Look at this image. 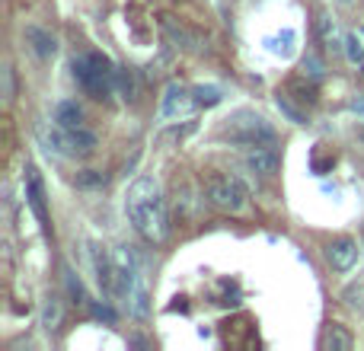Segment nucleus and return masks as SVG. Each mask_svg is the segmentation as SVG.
<instances>
[{"instance_id":"5","label":"nucleus","mask_w":364,"mask_h":351,"mask_svg":"<svg viewBox=\"0 0 364 351\" xmlns=\"http://www.w3.org/2000/svg\"><path fill=\"white\" fill-rule=\"evenodd\" d=\"M192 105H195L192 90H185L182 83H169L167 90H163V103H160V119L176 121V119H182V115H189Z\"/></svg>"},{"instance_id":"18","label":"nucleus","mask_w":364,"mask_h":351,"mask_svg":"<svg viewBox=\"0 0 364 351\" xmlns=\"http://www.w3.org/2000/svg\"><path fill=\"white\" fill-rule=\"evenodd\" d=\"M192 96H195V105H205V109H211V105H218L220 99H224V93H220L218 87H211V83H202V87H195V90H192Z\"/></svg>"},{"instance_id":"19","label":"nucleus","mask_w":364,"mask_h":351,"mask_svg":"<svg viewBox=\"0 0 364 351\" xmlns=\"http://www.w3.org/2000/svg\"><path fill=\"white\" fill-rule=\"evenodd\" d=\"M342 300H345V306H349V310H355V313H364V281L349 284V287L342 291Z\"/></svg>"},{"instance_id":"1","label":"nucleus","mask_w":364,"mask_h":351,"mask_svg":"<svg viewBox=\"0 0 364 351\" xmlns=\"http://www.w3.org/2000/svg\"><path fill=\"white\" fill-rule=\"evenodd\" d=\"M125 214H128L131 227H135L147 243H163L169 233V217L167 204L160 195V182L153 176H141L128 186L125 192Z\"/></svg>"},{"instance_id":"20","label":"nucleus","mask_w":364,"mask_h":351,"mask_svg":"<svg viewBox=\"0 0 364 351\" xmlns=\"http://www.w3.org/2000/svg\"><path fill=\"white\" fill-rule=\"evenodd\" d=\"M160 26H163V32H167V36L176 42V48H185V45H189V32L182 29V26H176L173 16H160Z\"/></svg>"},{"instance_id":"2","label":"nucleus","mask_w":364,"mask_h":351,"mask_svg":"<svg viewBox=\"0 0 364 351\" xmlns=\"http://www.w3.org/2000/svg\"><path fill=\"white\" fill-rule=\"evenodd\" d=\"M70 70H74V80L80 83L93 99H106L109 93L115 90V70L119 68H115L112 58L103 52H90V54L74 58Z\"/></svg>"},{"instance_id":"6","label":"nucleus","mask_w":364,"mask_h":351,"mask_svg":"<svg viewBox=\"0 0 364 351\" xmlns=\"http://www.w3.org/2000/svg\"><path fill=\"white\" fill-rule=\"evenodd\" d=\"M243 163H246L250 172H256V176H275L278 172V154L272 150V144H259V147L246 150Z\"/></svg>"},{"instance_id":"4","label":"nucleus","mask_w":364,"mask_h":351,"mask_svg":"<svg viewBox=\"0 0 364 351\" xmlns=\"http://www.w3.org/2000/svg\"><path fill=\"white\" fill-rule=\"evenodd\" d=\"M230 128L227 135L234 137V141L246 144V147H259V144H275V128L268 125L262 115L256 112H236L234 119H227Z\"/></svg>"},{"instance_id":"28","label":"nucleus","mask_w":364,"mask_h":351,"mask_svg":"<svg viewBox=\"0 0 364 351\" xmlns=\"http://www.w3.org/2000/svg\"><path fill=\"white\" fill-rule=\"evenodd\" d=\"M351 109H355V112L364 119V99H355V103H351Z\"/></svg>"},{"instance_id":"3","label":"nucleus","mask_w":364,"mask_h":351,"mask_svg":"<svg viewBox=\"0 0 364 351\" xmlns=\"http://www.w3.org/2000/svg\"><path fill=\"white\" fill-rule=\"evenodd\" d=\"M205 195L208 202L220 211H230V214H240L250 204V192L236 176H208L205 179Z\"/></svg>"},{"instance_id":"9","label":"nucleus","mask_w":364,"mask_h":351,"mask_svg":"<svg viewBox=\"0 0 364 351\" xmlns=\"http://www.w3.org/2000/svg\"><path fill=\"white\" fill-rule=\"evenodd\" d=\"M68 131V128H64ZM96 135L86 131V128H70L68 131V147H70V157H93L96 154Z\"/></svg>"},{"instance_id":"13","label":"nucleus","mask_w":364,"mask_h":351,"mask_svg":"<svg viewBox=\"0 0 364 351\" xmlns=\"http://www.w3.org/2000/svg\"><path fill=\"white\" fill-rule=\"evenodd\" d=\"M54 125L61 128H84V109L77 103H70V99H64V103L54 105Z\"/></svg>"},{"instance_id":"8","label":"nucleus","mask_w":364,"mask_h":351,"mask_svg":"<svg viewBox=\"0 0 364 351\" xmlns=\"http://www.w3.org/2000/svg\"><path fill=\"white\" fill-rule=\"evenodd\" d=\"M26 45H29L32 54L42 61H52L54 54H58V38L48 29H42V26H26Z\"/></svg>"},{"instance_id":"11","label":"nucleus","mask_w":364,"mask_h":351,"mask_svg":"<svg viewBox=\"0 0 364 351\" xmlns=\"http://www.w3.org/2000/svg\"><path fill=\"white\" fill-rule=\"evenodd\" d=\"M262 45H266V52L278 54V58H294V52H297V32L294 29H281V32H275V36H268Z\"/></svg>"},{"instance_id":"7","label":"nucleus","mask_w":364,"mask_h":351,"mask_svg":"<svg viewBox=\"0 0 364 351\" xmlns=\"http://www.w3.org/2000/svg\"><path fill=\"white\" fill-rule=\"evenodd\" d=\"M326 259H329V265H333L335 271L355 269V262H358V243H355V239H345V237L333 239V243L326 246Z\"/></svg>"},{"instance_id":"15","label":"nucleus","mask_w":364,"mask_h":351,"mask_svg":"<svg viewBox=\"0 0 364 351\" xmlns=\"http://www.w3.org/2000/svg\"><path fill=\"white\" fill-rule=\"evenodd\" d=\"M128 310L137 316V320H147V313H151V306H147V291H144V284H141V278L131 284V291H128Z\"/></svg>"},{"instance_id":"24","label":"nucleus","mask_w":364,"mask_h":351,"mask_svg":"<svg viewBox=\"0 0 364 351\" xmlns=\"http://www.w3.org/2000/svg\"><path fill=\"white\" fill-rule=\"evenodd\" d=\"M345 54H349L351 64H358V61H364V45H361V38L351 32V36H345Z\"/></svg>"},{"instance_id":"26","label":"nucleus","mask_w":364,"mask_h":351,"mask_svg":"<svg viewBox=\"0 0 364 351\" xmlns=\"http://www.w3.org/2000/svg\"><path fill=\"white\" fill-rule=\"evenodd\" d=\"M278 109H281L285 115H288V119L294 121V125H303V112H297L294 105L288 103V96H278Z\"/></svg>"},{"instance_id":"27","label":"nucleus","mask_w":364,"mask_h":351,"mask_svg":"<svg viewBox=\"0 0 364 351\" xmlns=\"http://www.w3.org/2000/svg\"><path fill=\"white\" fill-rule=\"evenodd\" d=\"M303 74L310 77V80H319V77H323V64H319L317 58H307L303 61Z\"/></svg>"},{"instance_id":"16","label":"nucleus","mask_w":364,"mask_h":351,"mask_svg":"<svg viewBox=\"0 0 364 351\" xmlns=\"http://www.w3.org/2000/svg\"><path fill=\"white\" fill-rule=\"evenodd\" d=\"M115 90L121 93V99H125V103H135V99H137V80H135V74H131V70H125V68L115 70Z\"/></svg>"},{"instance_id":"14","label":"nucleus","mask_w":364,"mask_h":351,"mask_svg":"<svg viewBox=\"0 0 364 351\" xmlns=\"http://www.w3.org/2000/svg\"><path fill=\"white\" fill-rule=\"evenodd\" d=\"M288 93H291V99H297L301 105H317V80H307V74L294 77V80L288 83Z\"/></svg>"},{"instance_id":"10","label":"nucleus","mask_w":364,"mask_h":351,"mask_svg":"<svg viewBox=\"0 0 364 351\" xmlns=\"http://www.w3.org/2000/svg\"><path fill=\"white\" fill-rule=\"evenodd\" d=\"M26 179H29V192H26V198H29V208L36 211V217L42 221V227H48V211H45V188H42V182H38L36 170H26Z\"/></svg>"},{"instance_id":"22","label":"nucleus","mask_w":364,"mask_h":351,"mask_svg":"<svg viewBox=\"0 0 364 351\" xmlns=\"http://www.w3.org/2000/svg\"><path fill=\"white\" fill-rule=\"evenodd\" d=\"M319 38L326 42V48L339 45V29H335V23L329 20V16H319Z\"/></svg>"},{"instance_id":"12","label":"nucleus","mask_w":364,"mask_h":351,"mask_svg":"<svg viewBox=\"0 0 364 351\" xmlns=\"http://www.w3.org/2000/svg\"><path fill=\"white\" fill-rule=\"evenodd\" d=\"M323 348L326 351H349L351 345H355V338H351V332L342 322H329L326 326V336H323Z\"/></svg>"},{"instance_id":"17","label":"nucleus","mask_w":364,"mask_h":351,"mask_svg":"<svg viewBox=\"0 0 364 351\" xmlns=\"http://www.w3.org/2000/svg\"><path fill=\"white\" fill-rule=\"evenodd\" d=\"M61 316H64V306H61L58 297H48L45 306H42V326L48 329V332H54V329L61 326Z\"/></svg>"},{"instance_id":"23","label":"nucleus","mask_w":364,"mask_h":351,"mask_svg":"<svg viewBox=\"0 0 364 351\" xmlns=\"http://www.w3.org/2000/svg\"><path fill=\"white\" fill-rule=\"evenodd\" d=\"M64 284H68L70 297L77 300V304H86V294H84V284H80V278H77L74 269H64Z\"/></svg>"},{"instance_id":"25","label":"nucleus","mask_w":364,"mask_h":351,"mask_svg":"<svg viewBox=\"0 0 364 351\" xmlns=\"http://www.w3.org/2000/svg\"><path fill=\"white\" fill-rule=\"evenodd\" d=\"M90 313L93 320H103V322H115V310L106 304H90Z\"/></svg>"},{"instance_id":"21","label":"nucleus","mask_w":364,"mask_h":351,"mask_svg":"<svg viewBox=\"0 0 364 351\" xmlns=\"http://www.w3.org/2000/svg\"><path fill=\"white\" fill-rule=\"evenodd\" d=\"M109 182L106 172H99V170H84V172H77V186L80 188H103Z\"/></svg>"}]
</instances>
